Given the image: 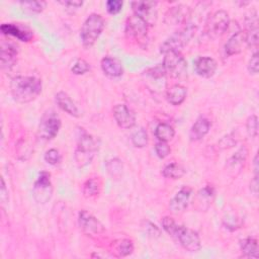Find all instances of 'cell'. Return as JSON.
I'll use <instances>...</instances> for the list:
<instances>
[{
  "mask_svg": "<svg viewBox=\"0 0 259 259\" xmlns=\"http://www.w3.org/2000/svg\"><path fill=\"white\" fill-rule=\"evenodd\" d=\"M210 130V122L205 117H199L191 126L189 138L191 141H199L205 137Z\"/></svg>",
  "mask_w": 259,
  "mask_h": 259,
  "instance_id": "7402d4cb",
  "label": "cell"
},
{
  "mask_svg": "<svg viewBox=\"0 0 259 259\" xmlns=\"http://www.w3.org/2000/svg\"><path fill=\"white\" fill-rule=\"evenodd\" d=\"M100 181L97 178H90L86 180L82 187V192L85 197H93L96 196L100 191Z\"/></svg>",
  "mask_w": 259,
  "mask_h": 259,
  "instance_id": "83f0119b",
  "label": "cell"
},
{
  "mask_svg": "<svg viewBox=\"0 0 259 259\" xmlns=\"http://www.w3.org/2000/svg\"><path fill=\"white\" fill-rule=\"evenodd\" d=\"M241 252L244 257L247 258H258L259 256V248L258 241L255 238L248 237L241 241L240 243Z\"/></svg>",
  "mask_w": 259,
  "mask_h": 259,
  "instance_id": "d4e9b609",
  "label": "cell"
},
{
  "mask_svg": "<svg viewBox=\"0 0 259 259\" xmlns=\"http://www.w3.org/2000/svg\"><path fill=\"white\" fill-rule=\"evenodd\" d=\"M196 25L187 23L184 27L173 33L170 37H168L160 47V52L162 54L168 52H180L189 40L193 37L196 31Z\"/></svg>",
  "mask_w": 259,
  "mask_h": 259,
  "instance_id": "3957f363",
  "label": "cell"
},
{
  "mask_svg": "<svg viewBox=\"0 0 259 259\" xmlns=\"http://www.w3.org/2000/svg\"><path fill=\"white\" fill-rule=\"evenodd\" d=\"M106 168L108 173L112 177H118L121 175L122 172V164L118 159H111L107 161L106 163Z\"/></svg>",
  "mask_w": 259,
  "mask_h": 259,
  "instance_id": "d6a6232c",
  "label": "cell"
},
{
  "mask_svg": "<svg viewBox=\"0 0 259 259\" xmlns=\"http://www.w3.org/2000/svg\"><path fill=\"white\" fill-rule=\"evenodd\" d=\"M237 144V139L234 136V133H231L227 136H225L224 138H222L219 142V147L221 149H228L231 148L233 146H235Z\"/></svg>",
  "mask_w": 259,
  "mask_h": 259,
  "instance_id": "f35d334b",
  "label": "cell"
},
{
  "mask_svg": "<svg viewBox=\"0 0 259 259\" xmlns=\"http://www.w3.org/2000/svg\"><path fill=\"white\" fill-rule=\"evenodd\" d=\"M246 46V34L244 30H239L231 35L225 45V53L228 56H233L241 53Z\"/></svg>",
  "mask_w": 259,
  "mask_h": 259,
  "instance_id": "ac0fdd59",
  "label": "cell"
},
{
  "mask_svg": "<svg viewBox=\"0 0 259 259\" xmlns=\"http://www.w3.org/2000/svg\"><path fill=\"white\" fill-rule=\"evenodd\" d=\"M21 8L30 13H40L47 6L45 1H20Z\"/></svg>",
  "mask_w": 259,
  "mask_h": 259,
  "instance_id": "1f68e13d",
  "label": "cell"
},
{
  "mask_svg": "<svg viewBox=\"0 0 259 259\" xmlns=\"http://www.w3.org/2000/svg\"><path fill=\"white\" fill-rule=\"evenodd\" d=\"M248 154V150L246 147L240 148L228 161H227V168L230 171H240L243 164L246 161Z\"/></svg>",
  "mask_w": 259,
  "mask_h": 259,
  "instance_id": "cb8c5ba5",
  "label": "cell"
},
{
  "mask_svg": "<svg viewBox=\"0 0 259 259\" xmlns=\"http://www.w3.org/2000/svg\"><path fill=\"white\" fill-rule=\"evenodd\" d=\"M149 25L139 16L133 14L127 17L125 22V34L139 42H144L148 35Z\"/></svg>",
  "mask_w": 259,
  "mask_h": 259,
  "instance_id": "30bf717a",
  "label": "cell"
},
{
  "mask_svg": "<svg viewBox=\"0 0 259 259\" xmlns=\"http://www.w3.org/2000/svg\"><path fill=\"white\" fill-rule=\"evenodd\" d=\"M154 134H155V137L158 139V141L168 142L174 138L175 130L169 123L161 122L156 126Z\"/></svg>",
  "mask_w": 259,
  "mask_h": 259,
  "instance_id": "484cf974",
  "label": "cell"
},
{
  "mask_svg": "<svg viewBox=\"0 0 259 259\" xmlns=\"http://www.w3.org/2000/svg\"><path fill=\"white\" fill-rule=\"evenodd\" d=\"M230 24V16L225 10H217L211 13L206 21L204 31L209 38H218L222 36L228 29Z\"/></svg>",
  "mask_w": 259,
  "mask_h": 259,
  "instance_id": "5b68a950",
  "label": "cell"
},
{
  "mask_svg": "<svg viewBox=\"0 0 259 259\" xmlns=\"http://www.w3.org/2000/svg\"><path fill=\"white\" fill-rule=\"evenodd\" d=\"M191 192L192 189L188 186H184L180 190H178L177 193L172 197V199L169 202L170 211L174 214L182 213L188 205Z\"/></svg>",
  "mask_w": 259,
  "mask_h": 259,
  "instance_id": "9a60e30c",
  "label": "cell"
},
{
  "mask_svg": "<svg viewBox=\"0 0 259 259\" xmlns=\"http://www.w3.org/2000/svg\"><path fill=\"white\" fill-rule=\"evenodd\" d=\"M187 90L181 84H174L168 88L166 92V99L172 105H180L186 98Z\"/></svg>",
  "mask_w": 259,
  "mask_h": 259,
  "instance_id": "603a6c76",
  "label": "cell"
},
{
  "mask_svg": "<svg viewBox=\"0 0 259 259\" xmlns=\"http://www.w3.org/2000/svg\"><path fill=\"white\" fill-rule=\"evenodd\" d=\"M173 238H175L188 252H197L201 248V241L198 234L184 226L178 225Z\"/></svg>",
  "mask_w": 259,
  "mask_h": 259,
  "instance_id": "ba28073f",
  "label": "cell"
},
{
  "mask_svg": "<svg viewBox=\"0 0 259 259\" xmlns=\"http://www.w3.org/2000/svg\"><path fill=\"white\" fill-rule=\"evenodd\" d=\"M146 224H147V226L145 227V230L149 236H151V237H159L160 236V230L157 228V226L153 225L150 222H146Z\"/></svg>",
  "mask_w": 259,
  "mask_h": 259,
  "instance_id": "b9f144b4",
  "label": "cell"
},
{
  "mask_svg": "<svg viewBox=\"0 0 259 259\" xmlns=\"http://www.w3.org/2000/svg\"><path fill=\"white\" fill-rule=\"evenodd\" d=\"M61 4L69 7V8H79L83 5V2L82 1H79V0H70V1H61L60 2Z\"/></svg>",
  "mask_w": 259,
  "mask_h": 259,
  "instance_id": "7bdbcfd3",
  "label": "cell"
},
{
  "mask_svg": "<svg viewBox=\"0 0 259 259\" xmlns=\"http://www.w3.org/2000/svg\"><path fill=\"white\" fill-rule=\"evenodd\" d=\"M162 174L169 179H180L185 174V169L178 163H170L164 167Z\"/></svg>",
  "mask_w": 259,
  "mask_h": 259,
  "instance_id": "4316f807",
  "label": "cell"
},
{
  "mask_svg": "<svg viewBox=\"0 0 259 259\" xmlns=\"http://www.w3.org/2000/svg\"><path fill=\"white\" fill-rule=\"evenodd\" d=\"M155 152L160 159H164L170 154L171 149H170L169 145L167 144V142L158 141L155 145Z\"/></svg>",
  "mask_w": 259,
  "mask_h": 259,
  "instance_id": "74e56055",
  "label": "cell"
},
{
  "mask_svg": "<svg viewBox=\"0 0 259 259\" xmlns=\"http://www.w3.org/2000/svg\"><path fill=\"white\" fill-rule=\"evenodd\" d=\"M10 92L19 103L31 102L41 92V81L35 76H16L11 80Z\"/></svg>",
  "mask_w": 259,
  "mask_h": 259,
  "instance_id": "6da1fadb",
  "label": "cell"
},
{
  "mask_svg": "<svg viewBox=\"0 0 259 259\" xmlns=\"http://www.w3.org/2000/svg\"><path fill=\"white\" fill-rule=\"evenodd\" d=\"M56 102L58 106L68 114L74 116V117H79L80 116V111L74 101L71 99V97L64 91H60L56 94Z\"/></svg>",
  "mask_w": 259,
  "mask_h": 259,
  "instance_id": "44dd1931",
  "label": "cell"
},
{
  "mask_svg": "<svg viewBox=\"0 0 259 259\" xmlns=\"http://www.w3.org/2000/svg\"><path fill=\"white\" fill-rule=\"evenodd\" d=\"M90 70V65L87 61L83 60V59H78L75 61V63L73 64L71 71L75 74V75H83L85 73H87Z\"/></svg>",
  "mask_w": 259,
  "mask_h": 259,
  "instance_id": "e575fe53",
  "label": "cell"
},
{
  "mask_svg": "<svg viewBox=\"0 0 259 259\" xmlns=\"http://www.w3.org/2000/svg\"><path fill=\"white\" fill-rule=\"evenodd\" d=\"M18 56V47L10 41H1V68L3 70H11L16 62Z\"/></svg>",
  "mask_w": 259,
  "mask_h": 259,
  "instance_id": "5bb4252c",
  "label": "cell"
},
{
  "mask_svg": "<svg viewBox=\"0 0 259 259\" xmlns=\"http://www.w3.org/2000/svg\"><path fill=\"white\" fill-rule=\"evenodd\" d=\"M131 140H132V143L134 144L135 147L137 148H144L148 145V134L146 132L145 128L143 127H140L139 130L135 131L133 134H132V137H131Z\"/></svg>",
  "mask_w": 259,
  "mask_h": 259,
  "instance_id": "4dcf8cb0",
  "label": "cell"
},
{
  "mask_svg": "<svg viewBox=\"0 0 259 259\" xmlns=\"http://www.w3.org/2000/svg\"><path fill=\"white\" fill-rule=\"evenodd\" d=\"M112 111L113 117L119 127L131 128L136 124V115L125 104H116Z\"/></svg>",
  "mask_w": 259,
  "mask_h": 259,
  "instance_id": "4fadbf2b",
  "label": "cell"
},
{
  "mask_svg": "<svg viewBox=\"0 0 259 259\" xmlns=\"http://www.w3.org/2000/svg\"><path fill=\"white\" fill-rule=\"evenodd\" d=\"M114 252L119 257H125L133 253L134 243L130 239H120L114 244Z\"/></svg>",
  "mask_w": 259,
  "mask_h": 259,
  "instance_id": "f1b7e54d",
  "label": "cell"
},
{
  "mask_svg": "<svg viewBox=\"0 0 259 259\" xmlns=\"http://www.w3.org/2000/svg\"><path fill=\"white\" fill-rule=\"evenodd\" d=\"M122 1L119 0H108L106 2V10L108 13L114 15L117 14L118 12H120V10L122 9Z\"/></svg>",
  "mask_w": 259,
  "mask_h": 259,
  "instance_id": "ab89813d",
  "label": "cell"
},
{
  "mask_svg": "<svg viewBox=\"0 0 259 259\" xmlns=\"http://www.w3.org/2000/svg\"><path fill=\"white\" fill-rule=\"evenodd\" d=\"M253 170H254V176H258V155L256 154L253 160Z\"/></svg>",
  "mask_w": 259,
  "mask_h": 259,
  "instance_id": "bcb514c9",
  "label": "cell"
},
{
  "mask_svg": "<svg viewBox=\"0 0 259 259\" xmlns=\"http://www.w3.org/2000/svg\"><path fill=\"white\" fill-rule=\"evenodd\" d=\"M96 150L97 144L95 139L88 133L82 132L78 139V144L74 155L76 164L79 167H84L91 163Z\"/></svg>",
  "mask_w": 259,
  "mask_h": 259,
  "instance_id": "277c9868",
  "label": "cell"
},
{
  "mask_svg": "<svg viewBox=\"0 0 259 259\" xmlns=\"http://www.w3.org/2000/svg\"><path fill=\"white\" fill-rule=\"evenodd\" d=\"M0 199L2 201V203H5L8 199V192L6 190V187H5V182H4V179L2 178L1 179V189H0Z\"/></svg>",
  "mask_w": 259,
  "mask_h": 259,
  "instance_id": "ee69618b",
  "label": "cell"
},
{
  "mask_svg": "<svg viewBox=\"0 0 259 259\" xmlns=\"http://www.w3.org/2000/svg\"><path fill=\"white\" fill-rule=\"evenodd\" d=\"M79 227L84 234L90 237L98 236L104 233V226L90 212L82 209L78 215Z\"/></svg>",
  "mask_w": 259,
  "mask_h": 259,
  "instance_id": "7c38bea8",
  "label": "cell"
},
{
  "mask_svg": "<svg viewBox=\"0 0 259 259\" xmlns=\"http://www.w3.org/2000/svg\"><path fill=\"white\" fill-rule=\"evenodd\" d=\"M157 2L156 1H134L132 8L134 14L139 16L148 25H154L157 20Z\"/></svg>",
  "mask_w": 259,
  "mask_h": 259,
  "instance_id": "8fae6325",
  "label": "cell"
},
{
  "mask_svg": "<svg viewBox=\"0 0 259 259\" xmlns=\"http://www.w3.org/2000/svg\"><path fill=\"white\" fill-rule=\"evenodd\" d=\"M32 194L36 202L46 203L48 202L53 194V186L51 182V174L42 171L39 173L36 181L33 184Z\"/></svg>",
  "mask_w": 259,
  "mask_h": 259,
  "instance_id": "9c48e42d",
  "label": "cell"
},
{
  "mask_svg": "<svg viewBox=\"0 0 259 259\" xmlns=\"http://www.w3.org/2000/svg\"><path fill=\"white\" fill-rule=\"evenodd\" d=\"M218 68V64L214 59L204 56L199 57L194 62V70L197 75L203 78L211 77Z\"/></svg>",
  "mask_w": 259,
  "mask_h": 259,
  "instance_id": "e0dca14e",
  "label": "cell"
},
{
  "mask_svg": "<svg viewBox=\"0 0 259 259\" xmlns=\"http://www.w3.org/2000/svg\"><path fill=\"white\" fill-rule=\"evenodd\" d=\"M104 24L103 17L97 13H92L85 19L80 30L81 41L85 48H90L95 44L103 31Z\"/></svg>",
  "mask_w": 259,
  "mask_h": 259,
  "instance_id": "7a4b0ae2",
  "label": "cell"
},
{
  "mask_svg": "<svg viewBox=\"0 0 259 259\" xmlns=\"http://www.w3.org/2000/svg\"><path fill=\"white\" fill-rule=\"evenodd\" d=\"M250 189L254 193V195L258 194V176L253 177V180L250 183Z\"/></svg>",
  "mask_w": 259,
  "mask_h": 259,
  "instance_id": "f6af8a7d",
  "label": "cell"
},
{
  "mask_svg": "<svg viewBox=\"0 0 259 259\" xmlns=\"http://www.w3.org/2000/svg\"><path fill=\"white\" fill-rule=\"evenodd\" d=\"M162 227L165 232H167L171 237H174V234H175V231H176L178 225L171 217L166 215L162 219Z\"/></svg>",
  "mask_w": 259,
  "mask_h": 259,
  "instance_id": "8d00e7d4",
  "label": "cell"
},
{
  "mask_svg": "<svg viewBox=\"0 0 259 259\" xmlns=\"http://www.w3.org/2000/svg\"><path fill=\"white\" fill-rule=\"evenodd\" d=\"M101 69L103 73L110 78H117L123 74L121 62L113 57H104L101 60Z\"/></svg>",
  "mask_w": 259,
  "mask_h": 259,
  "instance_id": "d6986e66",
  "label": "cell"
},
{
  "mask_svg": "<svg viewBox=\"0 0 259 259\" xmlns=\"http://www.w3.org/2000/svg\"><path fill=\"white\" fill-rule=\"evenodd\" d=\"M162 66L166 74L173 78H182L187 73V63L180 52L165 53Z\"/></svg>",
  "mask_w": 259,
  "mask_h": 259,
  "instance_id": "8992f818",
  "label": "cell"
},
{
  "mask_svg": "<svg viewBox=\"0 0 259 259\" xmlns=\"http://www.w3.org/2000/svg\"><path fill=\"white\" fill-rule=\"evenodd\" d=\"M246 130L251 138H256L258 136V117L255 114L248 117L246 121Z\"/></svg>",
  "mask_w": 259,
  "mask_h": 259,
  "instance_id": "836d02e7",
  "label": "cell"
},
{
  "mask_svg": "<svg viewBox=\"0 0 259 259\" xmlns=\"http://www.w3.org/2000/svg\"><path fill=\"white\" fill-rule=\"evenodd\" d=\"M190 16V9L188 6L179 4L173 6L165 13V22L168 25H179L187 22Z\"/></svg>",
  "mask_w": 259,
  "mask_h": 259,
  "instance_id": "2e32d148",
  "label": "cell"
},
{
  "mask_svg": "<svg viewBox=\"0 0 259 259\" xmlns=\"http://www.w3.org/2000/svg\"><path fill=\"white\" fill-rule=\"evenodd\" d=\"M259 70V57L258 53L255 52L248 62V71L252 75H256Z\"/></svg>",
  "mask_w": 259,
  "mask_h": 259,
  "instance_id": "60d3db41",
  "label": "cell"
},
{
  "mask_svg": "<svg viewBox=\"0 0 259 259\" xmlns=\"http://www.w3.org/2000/svg\"><path fill=\"white\" fill-rule=\"evenodd\" d=\"M45 161L50 165H57L61 162V154L57 149H50L45 153Z\"/></svg>",
  "mask_w": 259,
  "mask_h": 259,
  "instance_id": "d590c367",
  "label": "cell"
},
{
  "mask_svg": "<svg viewBox=\"0 0 259 259\" xmlns=\"http://www.w3.org/2000/svg\"><path fill=\"white\" fill-rule=\"evenodd\" d=\"M1 31L3 34L14 36L22 41H29L32 38V32L29 29L14 23H3Z\"/></svg>",
  "mask_w": 259,
  "mask_h": 259,
  "instance_id": "ffe728a7",
  "label": "cell"
},
{
  "mask_svg": "<svg viewBox=\"0 0 259 259\" xmlns=\"http://www.w3.org/2000/svg\"><path fill=\"white\" fill-rule=\"evenodd\" d=\"M61 127V119L57 115L56 112L50 110L45 113L39 121L37 136L41 140L51 141L53 140L59 133Z\"/></svg>",
  "mask_w": 259,
  "mask_h": 259,
  "instance_id": "52a82bcc",
  "label": "cell"
},
{
  "mask_svg": "<svg viewBox=\"0 0 259 259\" xmlns=\"http://www.w3.org/2000/svg\"><path fill=\"white\" fill-rule=\"evenodd\" d=\"M213 196H214L213 187L207 185L198 191L197 196H196V202L199 203L200 205L202 204V208H203L204 203H207V205H209L211 203Z\"/></svg>",
  "mask_w": 259,
  "mask_h": 259,
  "instance_id": "f546056e",
  "label": "cell"
}]
</instances>
